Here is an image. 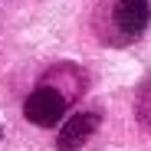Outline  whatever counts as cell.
Instances as JSON below:
<instances>
[{"instance_id": "3", "label": "cell", "mask_w": 151, "mask_h": 151, "mask_svg": "<svg viewBox=\"0 0 151 151\" xmlns=\"http://www.w3.org/2000/svg\"><path fill=\"white\" fill-rule=\"evenodd\" d=\"M99 128V115L95 112H79V115H72L63 128H59V138H56V148L59 151H79L92 132Z\"/></svg>"}, {"instance_id": "2", "label": "cell", "mask_w": 151, "mask_h": 151, "mask_svg": "<svg viewBox=\"0 0 151 151\" xmlns=\"http://www.w3.org/2000/svg\"><path fill=\"white\" fill-rule=\"evenodd\" d=\"M148 20H151L148 0H115L112 7V23L122 40H138L148 30Z\"/></svg>"}, {"instance_id": "1", "label": "cell", "mask_w": 151, "mask_h": 151, "mask_svg": "<svg viewBox=\"0 0 151 151\" xmlns=\"http://www.w3.org/2000/svg\"><path fill=\"white\" fill-rule=\"evenodd\" d=\"M23 115H27V122L40 125V128H49V125L63 122L66 115V95L53 86H40L27 95V102H23Z\"/></svg>"}]
</instances>
